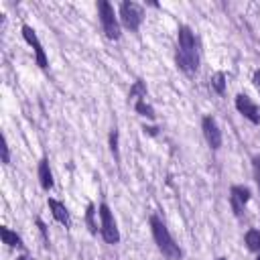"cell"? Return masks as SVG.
Instances as JSON below:
<instances>
[{"instance_id":"5bb4252c","label":"cell","mask_w":260,"mask_h":260,"mask_svg":"<svg viewBox=\"0 0 260 260\" xmlns=\"http://www.w3.org/2000/svg\"><path fill=\"white\" fill-rule=\"evenodd\" d=\"M130 100H146V85L140 81V79H136L134 81V85H132V89H130Z\"/></svg>"},{"instance_id":"d4e9b609","label":"cell","mask_w":260,"mask_h":260,"mask_svg":"<svg viewBox=\"0 0 260 260\" xmlns=\"http://www.w3.org/2000/svg\"><path fill=\"white\" fill-rule=\"evenodd\" d=\"M256 260H260V252H258V258H256Z\"/></svg>"},{"instance_id":"30bf717a","label":"cell","mask_w":260,"mask_h":260,"mask_svg":"<svg viewBox=\"0 0 260 260\" xmlns=\"http://www.w3.org/2000/svg\"><path fill=\"white\" fill-rule=\"evenodd\" d=\"M49 207H51V211H53V217L59 221V223H63V225H69V211H67V207L61 203V201H57V199H49Z\"/></svg>"},{"instance_id":"2e32d148","label":"cell","mask_w":260,"mask_h":260,"mask_svg":"<svg viewBox=\"0 0 260 260\" xmlns=\"http://www.w3.org/2000/svg\"><path fill=\"white\" fill-rule=\"evenodd\" d=\"M85 221H87L89 232L95 234L98 232V223H95V207H93V203H89L87 209H85Z\"/></svg>"},{"instance_id":"52a82bcc","label":"cell","mask_w":260,"mask_h":260,"mask_svg":"<svg viewBox=\"0 0 260 260\" xmlns=\"http://www.w3.org/2000/svg\"><path fill=\"white\" fill-rule=\"evenodd\" d=\"M236 108H238V112H240L244 118H248L252 124H258V122H260V108H258L248 95H244V93L236 95Z\"/></svg>"},{"instance_id":"8fae6325","label":"cell","mask_w":260,"mask_h":260,"mask_svg":"<svg viewBox=\"0 0 260 260\" xmlns=\"http://www.w3.org/2000/svg\"><path fill=\"white\" fill-rule=\"evenodd\" d=\"M39 181H41V187L45 191H49L53 187V175H51V169H49V160L47 158H41V162H39Z\"/></svg>"},{"instance_id":"ac0fdd59","label":"cell","mask_w":260,"mask_h":260,"mask_svg":"<svg viewBox=\"0 0 260 260\" xmlns=\"http://www.w3.org/2000/svg\"><path fill=\"white\" fill-rule=\"evenodd\" d=\"M110 148H112L114 156L118 158V130L116 128H112V132H110Z\"/></svg>"},{"instance_id":"3957f363","label":"cell","mask_w":260,"mask_h":260,"mask_svg":"<svg viewBox=\"0 0 260 260\" xmlns=\"http://www.w3.org/2000/svg\"><path fill=\"white\" fill-rule=\"evenodd\" d=\"M98 10H100V22H102V28H104L106 37L112 39V41L120 39V24H118V18L114 14V6L106 0H100Z\"/></svg>"},{"instance_id":"ffe728a7","label":"cell","mask_w":260,"mask_h":260,"mask_svg":"<svg viewBox=\"0 0 260 260\" xmlns=\"http://www.w3.org/2000/svg\"><path fill=\"white\" fill-rule=\"evenodd\" d=\"M2 162H4V165H8V162H10V150H8L6 138H2Z\"/></svg>"},{"instance_id":"d6986e66","label":"cell","mask_w":260,"mask_h":260,"mask_svg":"<svg viewBox=\"0 0 260 260\" xmlns=\"http://www.w3.org/2000/svg\"><path fill=\"white\" fill-rule=\"evenodd\" d=\"M252 169H254V179H256V183L260 187V156H254L252 158Z\"/></svg>"},{"instance_id":"e0dca14e","label":"cell","mask_w":260,"mask_h":260,"mask_svg":"<svg viewBox=\"0 0 260 260\" xmlns=\"http://www.w3.org/2000/svg\"><path fill=\"white\" fill-rule=\"evenodd\" d=\"M211 85H213V89L217 91V93H223V89H225V75L219 71V73H215L213 77H211Z\"/></svg>"},{"instance_id":"7402d4cb","label":"cell","mask_w":260,"mask_h":260,"mask_svg":"<svg viewBox=\"0 0 260 260\" xmlns=\"http://www.w3.org/2000/svg\"><path fill=\"white\" fill-rule=\"evenodd\" d=\"M254 85L260 89V71H254Z\"/></svg>"},{"instance_id":"44dd1931","label":"cell","mask_w":260,"mask_h":260,"mask_svg":"<svg viewBox=\"0 0 260 260\" xmlns=\"http://www.w3.org/2000/svg\"><path fill=\"white\" fill-rule=\"evenodd\" d=\"M37 225H39V230H41V234H43V238H45V242H49L47 240V225L41 221V219H37Z\"/></svg>"},{"instance_id":"cb8c5ba5","label":"cell","mask_w":260,"mask_h":260,"mask_svg":"<svg viewBox=\"0 0 260 260\" xmlns=\"http://www.w3.org/2000/svg\"><path fill=\"white\" fill-rule=\"evenodd\" d=\"M215 260H228V258H215Z\"/></svg>"},{"instance_id":"277c9868","label":"cell","mask_w":260,"mask_h":260,"mask_svg":"<svg viewBox=\"0 0 260 260\" xmlns=\"http://www.w3.org/2000/svg\"><path fill=\"white\" fill-rule=\"evenodd\" d=\"M142 16H144V12H142L140 4L130 2V0H126V2L120 4V20H122V24L126 28L138 30V26L142 24Z\"/></svg>"},{"instance_id":"7c38bea8","label":"cell","mask_w":260,"mask_h":260,"mask_svg":"<svg viewBox=\"0 0 260 260\" xmlns=\"http://www.w3.org/2000/svg\"><path fill=\"white\" fill-rule=\"evenodd\" d=\"M0 236H2V242L8 244L10 248H22V246H24L22 240H20V236H18L16 232H12L10 228H6V225L0 228Z\"/></svg>"},{"instance_id":"9a60e30c","label":"cell","mask_w":260,"mask_h":260,"mask_svg":"<svg viewBox=\"0 0 260 260\" xmlns=\"http://www.w3.org/2000/svg\"><path fill=\"white\" fill-rule=\"evenodd\" d=\"M134 110H136L140 116L154 118V110H152V106L146 104V100H136V102H134Z\"/></svg>"},{"instance_id":"9c48e42d","label":"cell","mask_w":260,"mask_h":260,"mask_svg":"<svg viewBox=\"0 0 260 260\" xmlns=\"http://www.w3.org/2000/svg\"><path fill=\"white\" fill-rule=\"evenodd\" d=\"M250 201V189L248 187H242V185H234L230 189V203H232V209L236 215H240L244 211V205Z\"/></svg>"},{"instance_id":"6da1fadb","label":"cell","mask_w":260,"mask_h":260,"mask_svg":"<svg viewBox=\"0 0 260 260\" xmlns=\"http://www.w3.org/2000/svg\"><path fill=\"white\" fill-rule=\"evenodd\" d=\"M175 61H177L179 69H183V71L189 73V75L197 71L199 57H197L195 37H193V32H191L189 26H181V28H179V49H177Z\"/></svg>"},{"instance_id":"7a4b0ae2","label":"cell","mask_w":260,"mask_h":260,"mask_svg":"<svg viewBox=\"0 0 260 260\" xmlns=\"http://www.w3.org/2000/svg\"><path fill=\"white\" fill-rule=\"evenodd\" d=\"M150 230H152V238H154L158 250H160L167 258H171V260H179L183 252H181V248L175 244V240H173V236L169 234L167 225H165L156 215L150 217Z\"/></svg>"},{"instance_id":"ba28073f","label":"cell","mask_w":260,"mask_h":260,"mask_svg":"<svg viewBox=\"0 0 260 260\" xmlns=\"http://www.w3.org/2000/svg\"><path fill=\"white\" fill-rule=\"evenodd\" d=\"M201 128H203V136H205L207 144L211 148H219L221 146V130L217 128V122L211 116H205L201 120Z\"/></svg>"},{"instance_id":"4fadbf2b","label":"cell","mask_w":260,"mask_h":260,"mask_svg":"<svg viewBox=\"0 0 260 260\" xmlns=\"http://www.w3.org/2000/svg\"><path fill=\"white\" fill-rule=\"evenodd\" d=\"M244 240H246V246L252 252H260V230H248Z\"/></svg>"},{"instance_id":"8992f818","label":"cell","mask_w":260,"mask_h":260,"mask_svg":"<svg viewBox=\"0 0 260 260\" xmlns=\"http://www.w3.org/2000/svg\"><path fill=\"white\" fill-rule=\"evenodd\" d=\"M22 37H24V41L35 49V57H37V63H39V67L41 69H47L49 67V61H47V55H45V49H43V45H41V41H39V37H37V32L28 26V24H24L22 26Z\"/></svg>"},{"instance_id":"603a6c76","label":"cell","mask_w":260,"mask_h":260,"mask_svg":"<svg viewBox=\"0 0 260 260\" xmlns=\"http://www.w3.org/2000/svg\"><path fill=\"white\" fill-rule=\"evenodd\" d=\"M16 260H28V258H26V256H18Z\"/></svg>"},{"instance_id":"5b68a950","label":"cell","mask_w":260,"mask_h":260,"mask_svg":"<svg viewBox=\"0 0 260 260\" xmlns=\"http://www.w3.org/2000/svg\"><path fill=\"white\" fill-rule=\"evenodd\" d=\"M100 217H102V236L108 244H118L120 240V234H118V225H116V219L110 211V207L106 203L100 205Z\"/></svg>"}]
</instances>
